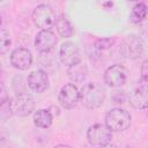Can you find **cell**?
<instances>
[{"label": "cell", "instance_id": "cell-1", "mask_svg": "<svg viewBox=\"0 0 148 148\" xmlns=\"http://www.w3.org/2000/svg\"><path fill=\"white\" fill-rule=\"evenodd\" d=\"M80 91V102L87 109L94 110L99 108L105 99V89L97 82L86 83Z\"/></svg>", "mask_w": 148, "mask_h": 148}, {"label": "cell", "instance_id": "cell-2", "mask_svg": "<svg viewBox=\"0 0 148 148\" xmlns=\"http://www.w3.org/2000/svg\"><path fill=\"white\" fill-rule=\"evenodd\" d=\"M131 114L120 108L110 110L105 116V125L114 132H123L131 125Z\"/></svg>", "mask_w": 148, "mask_h": 148}, {"label": "cell", "instance_id": "cell-3", "mask_svg": "<svg viewBox=\"0 0 148 148\" xmlns=\"http://www.w3.org/2000/svg\"><path fill=\"white\" fill-rule=\"evenodd\" d=\"M32 22L37 28L42 30H50L56 22V13L49 5H39L37 6L31 14Z\"/></svg>", "mask_w": 148, "mask_h": 148}, {"label": "cell", "instance_id": "cell-4", "mask_svg": "<svg viewBox=\"0 0 148 148\" xmlns=\"http://www.w3.org/2000/svg\"><path fill=\"white\" fill-rule=\"evenodd\" d=\"M9 104L13 114L17 117H27L35 109L34 98L27 92L16 94L13 98L9 99Z\"/></svg>", "mask_w": 148, "mask_h": 148}, {"label": "cell", "instance_id": "cell-5", "mask_svg": "<svg viewBox=\"0 0 148 148\" xmlns=\"http://www.w3.org/2000/svg\"><path fill=\"white\" fill-rule=\"evenodd\" d=\"M87 139L92 146H108L112 140V131L103 124H95L87 131Z\"/></svg>", "mask_w": 148, "mask_h": 148}, {"label": "cell", "instance_id": "cell-6", "mask_svg": "<svg viewBox=\"0 0 148 148\" xmlns=\"http://www.w3.org/2000/svg\"><path fill=\"white\" fill-rule=\"evenodd\" d=\"M120 52L127 59H138L143 53V44L138 36L128 35L121 42Z\"/></svg>", "mask_w": 148, "mask_h": 148}, {"label": "cell", "instance_id": "cell-7", "mask_svg": "<svg viewBox=\"0 0 148 148\" xmlns=\"http://www.w3.org/2000/svg\"><path fill=\"white\" fill-rule=\"evenodd\" d=\"M59 104L67 110H71L80 102V91L74 83H67L61 87L58 95Z\"/></svg>", "mask_w": 148, "mask_h": 148}, {"label": "cell", "instance_id": "cell-8", "mask_svg": "<svg viewBox=\"0 0 148 148\" xmlns=\"http://www.w3.org/2000/svg\"><path fill=\"white\" fill-rule=\"evenodd\" d=\"M127 69L119 64L112 65L106 68L104 72V82L109 87H120L123 86L127 80Z\"/></svg>", "mask_w": 148, "mask_h": 148}, {"label": "cell", "instance_id": "cell-9", "mask_svg": "<svg viewBox=\"0 0 148 148\" xmlns=\"http://www.w3.org/2000/svg\"><path fill=\"white\" fill-rule=\"evenodd\" d=\"M60 61L66 66H72L79 61H81V53L76 44L72 42H65L61 44L59 50Z\"/></svg>", "mask_w": 148, "mask_h": 148}, {"label": "cell", "instance_id": "cell-10", "mask_svg": "<svg viewBox=\"0 0 148 148\" xmlns=\"http://www.w3.org/2000/svg\"><path fill=\"white\" fill-rule=\"evenodd\" d=\"M10 64L18 71H25L32 64V54L25 47H17L10 53Z\"/></svg>", "mask_w": 148, "mask_h": 148}, {"label": "cell", "instance_id": "cell-11", "mask_svg": "<svg viewBox=\"0 0 148 148\" xmlns=\"http://www.w3.org/2000/svg\"><path fill=\"white\" fill-rule=\"evenodd\" d=\"M57 44L56 35L51 30H40L35 37V47L42 52L47 53L54 49Z\"/></svg>", "mask_w": 148, "mask_h": 148}, {"label": "cell", "instance_id": "cell-12", "mask_svg": "<svg viewBox=\"0 0 148 148\" xmlns=\"http://www.w3.org/2000/svg\"><path fill=\"white\" fill-rule=\"evenodd\" d=\"M147 80H140L139 87H136L130 95V103L133 108L145 110L147 108Z\"/></svg>", "mask_w": 148, "mask_h": 148}, {"label": "cell", "instance_id": "cell-13", "mask_svg": "<svg viewBox=\"0 0 148 148\" xmlns=\"http://www.w3.org/2000/svg\"><path fill=\"white\" fill-rule=\"evenodd\" d=\"M27 82L29 88L35 92H43L49 88V76L42 69L31 72L28 76Z\"/></svg>", "mask_w": 148, "mask_h": 148}, {"label": "cell", "instance_id": "cell-14", "mask_svg": "<svg viewBox=\"0 0 148 148\" xmlns=\"http://www.w3.org/2000/svg\"><path fill=\"white\" fill-rule=\"evenodd\" d=\"M68 77L75 82V83H80L82 82L86 76H87V73H88V69H87V66L82 62V61H79L72 66H68Z\"/></svg>", "mask_w": 148, "mask_h": 148}, {"label": "cell", "instance_id": "cell-15", "mask_svg": "<svg viewBox=\"0 0 148 148\" xmlns=\"http://www.w3.org/2000/svg\"><path fill=\"white\" fill-rule=\"evenodd\" d=\"M53 116L50 110L40 109L34 113V124L39 128H49L52 125Z\"/></svg>", "mask_w": 148, "mask_h": 148}, {"label": "cell", "instance_id": "cell-16", "mask_svg": "<svg viewBox=\"0 0 148 148\" xmlns=\"http://www.w3.org/2000/svg\"><path fill=\"white\" fill-rule=\"evenodd\" d=\"M54 25H56V29H57L58 34L61 37H64V38H69L74 34V30L72 28V24L69 23V21L64 15H60L59 17L56 18Z\"/></svg>", "mask_w": 148, "mask_h": 148}, {"label": "cell", "instance_id": "cell-17", "mask_svg": "<svg viewBox=\"0 0 148 148\" xmlns=\"http://www.w3.org/2000/svg\"><path fill=\"white\" fill-rule=\"evenodd\" d=\"M147 16V6L143 2H139L136 3L133 8H132V13H131V21L134 23H139L141 21H143Z\"/></svg>", "mask_w": 148, "mask_h": 148}, {"label": "cell", "instance_id": "cell-18", "mask_svg": "<svg viewBox=\"0 0 148 148\" xmlns=\"http://www.w3.org/2000/svg\"><path fill=\"white\" fill-rule=\"evenodd\" d=\"M113 44V39L111 38H103V39H98L95 44H94V51L96 57H101L105 51H108L109 49L112 47Z\"/></svg>", "mask_w": 148, "mask_h": 148}, {"label": "cell", "instance_id": "cell-19", "mask_svg": "<svg viewBox=\"0 0 148 148\" xmlns=\"http://www.w3.org/2000/svg\"><path fill=\"white\" fill-rule=\"evenodd\" d=\"M12 116H13V112L10 109L9 98H6L0 103V124L7 121Z\"/></svg>", "mask_w": 148, "mask_h": 148}, {"label": "cell", "instance_id": "cell-20", "mask_svg": "<svg viewBox=\"0 0 148 148\" xmlns=\"http://www.w3.org/2000/svg\"><path fill=\"white\" fill-rule=\"evenodd\" d=\"M10 44H12V39L9 32L7 30L0 29V54L8 52Z\"/></svg>", "mask_w": 148, "mask_h": 148}, {"label": "cell", "instance_id": "cell-21", "mask_svg": "<svg viewBox=\"0 0 148 148\" xmlns=\"http://www.w3.org/2000/svg\"><path fill=\"white\" fill-rule=\"evenodd\" d=\"M141 79L148 81V61L145 60L141 66Z\"/></svg>", "mask_w": 148, "mask_h": 148}, {"label": "cell", "instance_id": "cell-22", "mask_svg": "<svg viewBox=\"0 0 148 148\" xmlns=\"http://www.w3.org/2000/svg\"><path fill=\"white\" fill-rule=\"evenodd\" d=\"M7 97H6V95H5V89H3V86L0 83V103L3 101V99H6Z\"/></svg>", "mask_w": 148, "mask_h": 148}, {"label": "cell", "instance_id": "cell-23", "mask_svg": "<svg viewBox=\"0 0 148 148\" xmlns=\"http://www.w3.org/2000/svg\"><path fill=\"white\" fill-rule=\"evenodd\" d=\"M0 25H1V15H0Z\"/></svg>", "mask_w": 148, "mask_h": 148}, {"label": "cell", "instance_id": "cell-24", "mask_svg": "<svg viewBox=\"0 0 148 148\" xmlns=\"http://www.w3.org/2000/svg\"><path fill=\"white\" fill-rule=\"evenodd\" d=\"M0 74H1V64H0Z\"/></svg>", "mask_w": 148, "mask_h": 148}, {"label": "cell", "instance_id": "cell-25", "mask_svg": "<svg viewBox=\"0 0 148 148\" xmlns=\"http://www.w3.org/2000/svg\"><path fill=\"white\" fill-rule=\"evenodd\" d=\"M1 1H2V0H0V2H1Z\"/></svg>", "mask_w": 148, "mask_h": 148}]
</instances>
